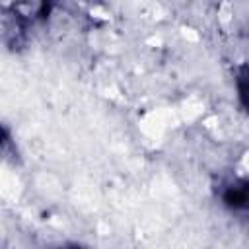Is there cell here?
I'll return each mask as SVG.
<instances>
[{
	"mask_svg": "<svg viewBox=\"0 0 249 249\" xmlns=\"http://www.w3.org/2000/svg\"><path fill=\"white\" fill-rule=\"evenodd\" d=\"M237 89H239V97L243 101V105L249 111V66H245L239 76H237Z\"/></svg>",
	"mask_w": 249,
	"mask_h": 249,
	"instance_id": "7a4b0ae2",
	"label": "cell"
},
{
	"mask_svg": "<svg viewBox=\"0 0 249 249\" xmlns=\"http://www.w3.org/2000/svg\"><path fill=\"white\" fill-rule=\"evenodd\" d=\"M222 204L235 216L249 220V179H233L220 189Z\"/></svg>",
	"mask_w": 249,
	"mask_h": 249,
	"instance_id": "6da1fadb",
	"label": "cell"
}]
</instances>
